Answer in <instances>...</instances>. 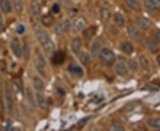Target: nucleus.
<instances>
[{
	"instance_id": "1",
	"label": "nucleus",
	"mask_w": 160,
	"mask_h": 131,
	"mask_svg": "<svg viewBox=\"0 0 160 131\" xmlns=\"http://www.w3.org/2000/svg\"><path fill=\"white\" fill-rule=\"evenodd\" d=\"M35 35L43 47L45 54L49 58H52L53 53L55 52V46L53 42L51 40L49 35L42 27L37 25L35 27Z\"/></svg>"
},
{
	"instance_id": "2",
	"label": "nucleus",
	"mask_w": 160,
	"mask_h": 131,
	"mask_svg": "<svg viewBox=\"0 0 160 131\" xmlns=\"http://www.w3.org/2000/svg\"><path fill=\"white\" fill-rule=\"evenodd\" d=\"M100 61L105 67H112L116 62V55L109 48H103L100 52Z\"/></svg>"
},
{
	"instance_id": "3",
	"label": "nucleus",
	"mask_w": 160,
	"mask_h": 131,
	"mask_svg": "<svg viewBox=\"0 0 160 131\" xmlns=\"http://www.w3.org/2000/svg\"><path fill=\"white\" fill-rule=\"evenodd\" d=\"M36 69L42 76H46V62L44 54L40 51L36 52Z\"/></svg>"
},
{
	"instance_id": "4",
	"label": "nucleus",
	"mask_w": 160,
	"mask_h": 131,
	"mask_svg": "<svg viewBox=\"0 0 160 131\" xmlns=\"http://www.w3.org/2000/svg\"><path fill=\"white\" fill-rule=\"evenodd\" d=\"M5 97H6V108L9 113L12 114L13 109H14V99H13L11 88L7 83H6V85H5Z\"/></svg>"
},
{
	"instance_id": "5",
	"label": "nucleus",
	"mask_w": 160,
	"mask_h": 131,
	"mask_svg": "<svg viewBox=\"0 0 160 131\" xmlns=\"http://www.w3.org/2000/svg\"><path fill=\"white\" fill-rule=\"evenodd\" d=\"M86 25H87V21L86 20V18L80 16L75 20V21L72 24V29L75 33H78L85 29Z\"/></svg>"
},
{
	"instance_id": "6",
	"label": "nucleus",
	"mask_w": 160,
	"mask_h": 131,
	"mask_svg": "<svg viewBox=\"0 0 160 131\" xmlns=\"http://www.w3.org/2000/svg\"><path fill=\"white\" fill-rule=\"evenodd\" d=\"M11 49L13 55L18 58H22V49L21 46V43L17 38H13L11 42Z\"/></svg>"
},
{
	"instance_id": "7",
	"label": "nucleus",
	"mask_w": 160,
	"mask_h": 131,
	"mask_svg": "<svg viewBox=\"0 0 160 131\" xmlns=\"http://www.w3.org/2000/svg\"><path fill=\"white\" fill-rule=\"evenodd\" d=\"M144 6L151 11L160 10V0H143Z\"/></svg>"
},
{
	"instance_id": "8",
	"label": "nucleus",
	"mask_w": 160,
	"mask_h": 131,
	"mask_svg": "<svg viewBox=\"0 0 160 131\" xmlns=\"http://www.w3.org/2000/svg\"><path fill=\"white\" fill-rule=\"evenodd\" d=\"M30 9L35 17H39L41 15V4H40L39 0H31Z\"/></svg>"
},
{
	"instance_id": "9",
	"label": "nucleus",
	"mask_w": 160,
	"mask_h": 131,
	"mask_svg": "<svg viewBox=\"0 0 160 131\" xmlns=\"http://www.w3.org/2000/svg\"><path fill=\"white\" fill-rule=\"evenodd\" d=\"M115 72L119 76H124L128 73V68L125 63L118 62L115 66Z\"/></svg>"
},
{
	"instance_id": "10",
	"label": "nucleus",
	"mask_w": 160,
	"mask_h": 131,
	"mask_svg": "<svg viewBox=\"0 0 160 131\" xmlns=\"http://www.w3.org/2000/svg\"><path fill=\"white\" fill-rule=\"evenodd\" d=\"M127 34L131 37L132 40L140 41L141 40V33L135 27L129 26L127 28Z\"/></svg>"
},
{
	"instance_id": "11",
	"label": "nucleus",
	"mask_w": 160,
	"mask_h": 131,
	"mask_svg": "<svg viewBox=\"0 0 160 131\" xmlns=\"http://www.w3.org/2000/svg\"><path fill=\"white\" fill-rule=\"evenodd\" d=\"M36 102H37V105L39 106L40 108L45 110V109H47V102H46V99L45 98V97L43 96V94L41 92H38L37 91V94H36Z\"/></svg>"
},
{
	"instance_id": "12",
	"label": "nucleus",
	"mask_w": 160,
	"mask_h": 131,
	"mask_svg": "<svg viewBox=\"0 0 160 131\" xmlns=\"http://www.w3.org/2000/svg\"><path fill=\"white\" fill-rule=\"evenodd\" d=\"M33 87L35 88V90L37 91H38V92H42V91H44L45 90V83H44V82L43 80L40 78L39 76H38V75H36L33 77Z\"/></svg>"
},
{
	"instance_id": "13",
	"label": "nucleus",
	"mask_w": 160,
	"mask_h": 131,
	"mask_svg": "<svg viewBox=\"0 0 160 131\" xmlns=\"http://www.w3.org/2000/svg\"><path fill=\"white\" fill-rule=\"evenodd\" d=\"M145 45L148 48L149 51H151L152 53H156L158 51V44L156 43V41L152 38H147L145 40Z\"/></svg>"
},
{
	"instance_id": "14",
	"label": "nucleus",
	"mask_w": 160,
	"mask_h": 131,
	"mask_svg": "<svg viewBox=\"0 0 160 131\" xmlns=\"http://www.w3.org/2000/svg\"><path fill=\"white\" fill-rule=\"evenodd\" d=\"M78 58L79 61L84 66H89L91 64V56L88 52L86 51H80V53H78Z\"/></svg>"
},
{
	"instance_id": "15",
	"label": "nucleus",
	"mask_w": 160,
	"mask_h": 131,
	"mask_svg": "<svg viewBox=\"0 0 160 131\" xmlns=\"http://www.w3.org/2000/svg\"><path fill=\"white\" fill-rule=\"evenodd\" d=\"M102 51V43L101 41L96 40L92 43L91 47V53L93 57H97L100 55V52Z\"/></svg>"
},
{
	"instance_id": "16",
	"label": "nucleus",
	"mask_w": 160,
	"mask_h": 131,
	"mask_svg": "<svg viewBox=\"0 0 160 131\" xmlns=\"http://www.w3.org/2000/svg\"><path fill=\"white\" fill-rule=\"evenodd\" d=\"M82 47V42L79 37H75L71 42V51L74 52L75 54H78L81 51Z\"/></svg>"
},
{
	"instance_id": "17",
	"label": "nucleus",
	"mask_w": 160,
	"mask_h": 131,
	"mask_svg": "<svg viewBox=\"0 0 160 131\" xmlns=\"http://www.w3.org/2000/svg\"><path fill=\"white\" fill-rule=\"evenodd\" d=\"M26 97H27V99H28V102H29V105L33 109L36 108V105H37L36 97H34L33 91H32V90L30 88H27L26 89Z\"/></svg>"
},
{
	"instance_id": "18",
	"label": "nucleus",
	"mask_w": 160,
	"mask_h": 131,
	"mask_svg": "<svg viewBox=\"0 0 160 131\" xmlns=\"http://www.w3.org/2000/svg\"><path fill=\"white\" fill-rule=\"evenodd\" d=\"M126 5L132 11L140 12L142 10V6L138 0H126Z\"/></svg>"
},
{
	"instance_id": "19",
	"label": "nucleus",
	"mask_w": 160,
	"mask_h": 131,
	"mask_svg": "<svg viewBox=\"0 0 160 131\" xmlns=\"http://www.w3.org/2000/svg\"><path fill=\"white\" fill-rule=\"evenodd\" d=\"M0 8L6 13H10L12 11V6L9 0H0Z\"/></svg>"
},
{
	"instance_id": "20",
	"label": "nucleus",
	"mask_w": 160,
	"mask_h": 131,
	"mask_svg": "<svg viewBox=\"0 0 160 131\" xmlns=\"http://www.w3.org/2000/svg\"><path fill=\"white\" fill-rule=\"evenodd\" d=\"M138 25H139V27L141 28L143 30H148V29H150V27H151V25H152V22L149 21V19H147V18H140L139 20H138Z\"/></svg>"
},
{
	"instance_id": "21",
	"label": "nucleus",
	"mask_w": 160,
	"mask_h": 131,
	"mask_svg": "<svg viewBox=\"0 0 160 131\" xmlns=\"http://www.w3.org/2000/svg\"><path fill=\"white\" fill-rule=\"evenodd\" d=\"M65 59V53L63 51H60L58 52H54L52 57V60L54 64H62Z\"/></svg>"
},
{
	"instance_id": "22",
	"label": "nucleus",
	"mask_w": 160,
	"mask_h": 131,
	"mask_svg": "<svg viewBox=\"0 0 160 131\" xmlns=\"http://www.w3.org/2000/svg\"><path fill=\"white\" fill-rule=\"evenodd\" d=\"M114 22L117 26L118 27H123L125 25V17L123 14H121L120 12H116L114 14Z\"/></svg>"
},
{
	"instance_id": "23",
	"label": "nucleus",
	"mask_w": 160,
	"mask_h": 131,
	"mask_svg": "<svg viewBox=\"0 0 160 131\" xmlns=\"http://www.w3.org/2000/svg\"><path fill=\"white\" fill-rule=\"evenodd\" d=\"M121 49H122L123 52L126 53V54H132L133 50H134L132 44H131L130 42H125V43H123L122 45H121Z\"/></svg>"
},
{
	"instance_id": "24",
	"label": "nucleus",
	"mask_w": 160,
	"mask_h": 131,
	"mask_svg": "<svg viewBox=\"0 0 160 131\" xmlns=\"http://www.w3.org/2000/svg\"><path fill=\"white\" fill-rule=\"evenodd\" d=\"M100 15H101V20L103 21L104 22H107V21H109V19L111 18V12H110V11H109V9H107V8H102V9L101 10Z\"/></svg>"
},
{
	"instance_id": "25",
	"label": "nucleus",
	"mask_w": 160,
	"mask_h": 131,
	"mask_svg": "<svg viewBox=\"0 0 160 131\" xmlns=\"http://www.w3.org/2000/svg\"><path fill=\"white\" fill-rule=\"evenodd\" d=\"M96 29L97 28L95 27V26H90L89 28H87V29L84 31V35H85V37L86 38H88V39H91L92 37L95 35L96 33Z\"/></svg>"
},
{
	"instance_id": "26",
	"label": "nucleus",
	"mask_w": 160,
	"mask_h": 131,
	"mask_svg": "<svg viewBox=\"0 0 160 131\" xmlns=\"http://www.w3.org/2000/svg\"><path fill=\"white\" fill-rule=\"evenodd\" d=\"M139 64L142 67V68L144 70H149V61L147 58L144 55H141L139 57Z\"/></svg>"
},
{
	"instance_id": "27",
	"label": "nucleus",
	"mask_w": 160,
	"mask_h": 131,
	"mask_svg": "<svg viewBox=\"0 0 160 131\" xmlns=\"http://www.w3.org/2000/svg\"><path fill=\"white\" fill-rule=\"evenodd\" d=\"M147 124L153 129H160V118H149Z\"/></svg>"
},
{
	"instance_id": "28",
	"label": "nucleus",
	"mask_w": 160,
	"mask_h": 131,
	"mask_svg": "<svg viewBox=\"0 0 160 131\" xmlns=\"http://www.w3.org/2000/svg\"><path fill=\"white\" fill-rule=\"evenodd\" d=\"M69 71L70 73H72V74H78V75H82L83 73H84L83 69L81 68L79 66H78V65H70L69 67Z\"/></svg>"
},
{
	"instance_id": "29",
	"label": "nucleus",
	"mask_w": 160,
	"mask_h": 131,
	"mask_svg": "<svg viewBox=\"0 0 160 131\" xmlns=\"http://www.w3.org/2000/svg\"><path fill=\"white\" fill-rule=\"evenodd\" d=\"M12 6L18 13H22L23 11V5L22 0H12Z\"/></svg>"
},
{
	"instance_id": "30",
	"label": "nucleus",
	"mask_w": 160,
	"mask_h": 131,
	"mask_svg": "<svg viewBox=\"0 0 160 131\" xmlns=\"http://www.w3.org/2000/svg\"><path fill=\"white\" fill-rule=\"evenodd\" d=\"M22 55L26 60H29L30 58V48L28 44H24V45H23Z\"/></svg>"
},
{
	"instance_id": "31",
	"label": "nucleus",
	"mask_w": 160,
	"mask_h": 131,
	"mask_svg": "<svg viewBox=\"0 0 160 131\" xmlns=\"http://www.w3.org/2000/svg\"><path fill=\"white\" fill-rule=\"evenodd\" d=\"M54 31H55V34L57 35H61L64 33V28H63V22L62 21H59V22L55 25V28H54Z\"/></svg>"
},
{
	"instance_id": "32",
	"label": "nucleus",
	"mask_w": 160,
	"mask_h": 131,
	"mask_svg": "<svg viewBox=\"0 0 160 131\" xmlns=\"http://www.w3.org/2000/svg\"><path fill=\"white\" fill-rule=\"evenodd\" d=\"M127 68L132 71H136L138 68L137 61L135 59H129L127 61Z\"/></svg>"
},
{
	"instance_id": "33",
	"label": "nucleus",
	"mask_w": 160,
	"mask_h": 131,
	"mask_svg": "<svg viewBox=\"0 0 160 131\" xmlns=\"http://www.w3.org/2000/svg\"><path fill=\"white\" fill-rule=\"evenodd\" d=\"M110 130H112V131H124V130H125V127L122 125L121 123L116 122V123H113L112 125L110 126Z\"/></svg>"
},
{
	"instance_id": "34",
	"label": "nucleus",
	"mask_w": 160,
	"mask_h": 131,
	"mask_svg": "<svg viewBox=\"0 0 160 131\" xmlns=\"http://www.w3.org/2000/svg\"><path fill=\"white\" fill-rule=\"evenodd\" d=\"M63 28H64V32L66 33H69V31L72 29V24H71V21H69V19L65 20L63 21Z\"/></svg>"
},
{
	"instance_id": "35",
	"label": "nucleus",
	"mask_w": 160,
	"mask_h": 131,
	"mask_svg": "<svg viewBox=\"0 0 160 131\" xmlns=\"http://www.w3.org/2000/svg\"><path fill=\"white\" fill-rule=\"evenodd\" d=\"M91 119V117L89 116V117H85V118H82V119H80L78 121V128H83V127H85L86 125V123L88 122V120Z\"/></svg>"
},
{
	"instance_id": "36",
	"label": "nucleus",
	"mask_w": 160,
	"mask_h": 131,
	"mask_svg": "<svg viewBox=\"0 0 160 131\" xmlns=\"http://www.w3.org/2000/svg\"><path fill=\"white\" fill-rule=\"evenodd\" d=\"M25 31H26V28H25V26L23 24H19L17 27H16V32H17V34L23 35L25 33Z\"/></svg>"
},
{
	"instance_id": "37",
	"label": "nucleus",
	"mask_w": 160,
	"mask_h": 131,
	"mask_svg": "<svg viewBox=\"0 0 160 131\" xmlns=\"http://www.w3.org/2000/svg\"><path fill=\"white\" fill-rule=\"evenodd\" d=\"M4 116H5V105L2 98L0 97V118L3 119Z\"/></svg>"
},
{
	"instance_id": "38",
	"label": "nucleus",
	"mask_w": 160,
	"mask_h": 131,
	"mask_svg": "<svg viewBox=\"0 0 160 131\" xmlns=\"http://www.w3.org/2000/svg\"><path fill=\"white\" fill-rule=\"evenodd\" d=\"M14 84L16 86V88H18V90L20 91H23V86H22V80L20 79V78H16L15 81H14Z\"/></svg>"
},
{
	"instance_id": "39",
	"label": "nucleus",
	"mask_w": 160,
	"mask_h": 131,
	"mask_svg": "<svg viewBox=\"0 0 160 131\" xmlns=\"http://www.w3.org/2000/svg\"><path fill=\"white\" fill-rule=\"evenodd\" d=\"M60 5L57 4V3H55V4H53L52 6V12H54V13H59L60 12Z\"/></svg>"
},
{
	"instance_id": "40",
	"label": "nucleus",
	"mask_w": 160,
	"mask_h": 131,
	"mask_svg": "<svg viewBox=\"0 0 160 131\" xmlns=\"http://www.w3.org/2000/svg\"><path fill=\"white\" fill-rule=\"evenodd\" d=\"M3 30H4V20H3L2 13L0 12V33L3 32Z\"/></svg>"
},
{
	"instance_id": "41",
	"label": "nucleus",
	"mask_w": 160,
	"mask_h": 131,
	"mask_svg": "<svg viewBox=\"0 0 160 131\" xmlns=\"http://www.w3.org/2000/svg\"><path fill=\"white\" fill-rule=\"evenodd\" d=\"M57 91H58V93H61V96H64V95H65V92H64L61 88H58Z\"/></svg>"
},
{
	"instance_id": "42",
	"label": "nucleus",
	"mask_w": 160,
	"mask_h": 131,
	"mask_svg": "<svg viewBox=\"0 0 160 131\" xmlns=\"http://www.w3.org/2000/svg\"><path fill=\"white\" fill-rule=\"evenodd\" d=\"M157 63H158V65L160 67V54H158L157 56Z\"/></svg>"
},
{
	"instance_id": "43",
	"label": "nucleus",
	"mask_w": 160,
	"mask_h": 131,
	"mask_svg": "<svg viewBox=\"0 0 160 131\" xmlns=\"http://www.w3.org/2000/svg\"><path fill=\"white\" fill-rule=\"evenodd\" d=\"M2 84V76H1V74H0V85Z\"/></svg>"
}]
</instances>
